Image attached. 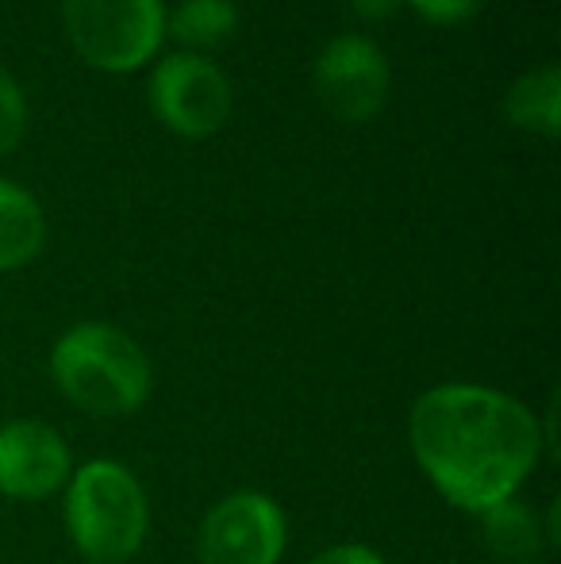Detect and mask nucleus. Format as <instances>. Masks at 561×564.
I'll use <instances>...</instances> for the list:
<instances>
[{"mask_svg": "<svg viewBox=\"0 0 561 564\" xmlns=\"http://www.w3.org/2000/svg\"><path fill=\"white\" fill-rule=\"evenodd\" d=\"M308 564H385V557L369 545H331V550L315 553Z\"/></svg>", "mask_w": 561, "mask_h": 564, "instance_id": "15", "label": "nucleus"}, {"mask_svg": "<svg viewBox=\"0 0 561 564\" xmlns=\"http://www.w3.org/2000/svg\"><path fill=\"white\" fill-rule=\"evenodd\" d=\"M481 522H485L488 550L511 564H539L547 538H554V527H539V514L519 503V496L485 511Z\"/></svg>", "mask_w": 561, "mask_h": 564, "instance_id": "11", "label": "nucleus"}, {"mask_svg": "<svg viewBox=\"0 0 561 564\" xmlns=\"http://www.w3.org/2000/svg\"><path fill=\"white\" fill-rule=\"evenodd\" d=\"M147 100L162 127L181 139H208L231 116V82L208 54L173 51L150 62Z\"/></svg>", "mask_w": 561, "mask_h": 564, "instance_id": "5", "label": "nucleus"}, {"mask_svg": "<svg viewBox=\"0 0 561 564\" xmlns=\"http://www.w3.org/2000/svg\"><path fill=\"white\" fill-rule=\"evenodd\" d=\"M46 242V216L39 200L15 181L0 177V273L23 269Z\"/></svg>", "mask_w": 561, "mask_h": 564, "instance_id": "9", "label": "nucleus"}, {"mask_svg": "<svg viewBox=\"0 0 561 564\" xmlns=\"http://www.w3.org/2000/svg\"><path fill=\"white\" fill-rule=\"evenodd\" d=\"M66 534L85 564H123L147 542L150 503L139 476L123 460L97 457L74 468L66 480Z\"/></svg>", "mask_w": 561, "mask_h": 564, "instance_id": "3", "label": "nucleus"}, {"mask_svg": "<svg viewBox=\"0 0 561 564\" xmlns=\"http://www.w3.org/2000/svg\"><path fill=\"white\" fill-rule=\"evenodd\" d=\"M74 453L51 423L15 419L0 426V496L35 503L66 488Z\"/></svg>", "mask_w": 561, "mask_h": 564, "instance_id": "8", "label": "nucleus"}, {"mask_svg": "<svg viewBox=\"0 0 561 564\" xmlns=\"http://www.w3.org/2000/svg\"><path fill=\"white\" fill-rule=\"evenodd\" d=\"M28 131V100L8 69H0V158L12 154Z\"/></svg>", "mask_w": 561, "mask_h": 564, "instance_id": "13", "label": "nucleus"}, {"mask_svg": "<svg viewBox=\"0 0 561 564\" xmlns=\"http://www.w3.org/2000/svg\"><path fill=\"white\" fill-rule=\"evenodd\" d=\"M320 105L343 123H369L381 116L392 89V69L385 51L366 35H335L312 66Z\"/></svg>", "mask_w": 561, "mask_h": 564, "instance_id": "6", "label": "nucleus"}, {"mask_svg": "<svg viewBox=\"0 0 561 564\" xmlns=\"http://www.w3.org/2000/svg\"><path fill=\"white\" fill-rule=\"evenodd\" d=\"M539 419L485 384L427 388L408 411V449L457 511L485 514L519 496L542 457Z\"/></svg>", "mask_w": 561, "mask_h": 564, "instance_id": "1", "label": "nucleus"}, {"mask_svg": "<svg viewBox=\"0 0 561 564\" xmlns=\"http://www.w3.org/2000/svg\"><path fill=\"white\" fill-rule=\"evenodd\" d=\"M404 4V0H350V8L362 15V20H369V23H377V20H389L397 8Z\"/></svg>", "mask_w": 561, "mask_h": 564, "instance_id": "16", "label": "nucleus"}, {"mask_svg": "<svg viewBox=\"0 0 561 564\" xmlns=\"http://www.w3.org/2000/svg\"><path fill=\"white\" fill-rule=\"evenodd\" d=\"M404 4H412L434 28H457V23L473 20L485 0H404Z\"/></svg>", "mask_w": 561, "mask_h": 564, "instance_id": "14", "label": "nucleus"}, {"mask_svg": "<svg viewBox=\"0 0 561 564\" xmlns=\"http://www.w3.org/2000/svg\"><path fill=\"white\" fill-rule=\"evenodd\" d=\"M235 31H239L235 0H181L173 12H165V35H173L193 54L231 43Z\"/></svg>", "mask_w": 561, "mask_h": 564, "instance_id": "12", "label": "nucleus"}, {"mask_svg": "<svg viewBox=\"0 0 561 564\" xmlns=\"http://www.w3.org/2000/svg\"><path fill=\"white\" fill-rule=\"evenodd\" d=\"M504 119L519 131L554 139L561 131V69L539 66L519 74L504 93Z\"/></svg>", "mask_w": 561, "mask_h": 564, "instance_id": "10", "label": "nucleus"}, {"mask_svg": "<svg viewBox=\"0 0 561 564\" xmlns=\"http://www.w3.org/2000/svg\"><path fill=\"white\" fill-rule=\"evenodd\" d=\"M165 0H62V28L85 66L136 74L162 54Z\"/></svg>", "mask_w": 561, "mask_h": 564, "instance_id": "4", "label": "nucleus"}, {"mask_svg": "<svg viewBox=\"0 0 561 564\" xmlns=\"http://www.w3.org/2000/svg\"><path fill=\"white\" fill-rule=\"evenodd\" d=\"M289 545L284 511L266 491H231L201 522V564H278Z\"/></svg>", "mask_w": 561, "mask_h": 564, "instance_id": "7", "label": "nucleus"}, {"mask_svg": "<svg viewBox=\"0 0 561 564\" xmlns=\"http://www.w3.org/2000/svg\"><path fill=\"white\" fill-rule=\"evenodd\" d=\"M58 392L85 415H131L150 395V361L128 330L112 323H77L51 349Z\"/></svg>", "mask_w": 561, "mask_h": 564, "instance_id": "2", "label": "nucleus"}]
</instances>
